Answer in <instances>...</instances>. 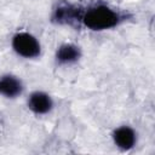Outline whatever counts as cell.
Returning <instances> with one entry per match:
<instances>
[{"mask_svg": "<svg viewBox=\"0 0 155 155\" xmlns=\"http://www.w3.org/2000/svg\"><path fill=\"white\" fill-rule=\"evenodd\" d=\"M119 22V16L107 6H97L90 8L84 16V23L86 27L93 30L108 29Z\"/></svg>", "mask_w": 155, "mask_h": 155, "instance_id": "cell-1", "label": "cell"}, {"mask_svg": "<svg viewBox=\"0 0 155 155\" xmlns=\"http://www.w3.org/2000/svg\"><path fill=\"white\" fill-rule=\"evenodd\" d=\"M12 46L18 54H21L25 58H33L40 53L39 42L36 41V39L33 35H30L28 33H19V34L15 35Z\"/></svg>", "mask_w": 155, "mask_h": 155, "instance_id": "cell-2", "label": "cell"}, {"mask_svg": "<svg viewBox=\"0 0 155 155\" xmlns=\"http://www.w3.org/2000/svg\"><path fill=\"white\" fill-rule=\"evenodd\" d=\"M28 107L36 114H45L51 109L52 101L44 92H34L29 97Z\"/></svg>", "mask_w": 155, "mask_h": 155, "instance_id": "cell-3", "label": "cell"}, {"mask_svg": "<svg viewBox=\"0 0 155 155\" xmlns=\"http://www.w3.org/2000/svg\"><path fill=\"white\" fill-rule=\"evenodd\" d=\"M22 92L21 81L12 75H4L0 78V93L6 97H16Z\"/></svg>", "mask_w": 155, "mask_h": 155, "instance_id": "cell-4", "label": "cell"}, {"mask_svg": "<svg viewBox=\"0 0 155 155\" xmlns=\"http://www.w3.org/2000/svg\"><path fill=\"white\" fill-rule=\"evenodd\" d=\"M114 142L121 149H131L136 142V134L130 127L122 126L114 132Z\"/></svg>", "mask_w": 155, "mask_h": 155, "instance_id": "cell-5", "label": "cell"}, {"mask_svg": "<svg viewBox=\"0 0 155 155\" xmlns=\"http://www.w3.org/2000/svg\"><path fill=\"white\" fill-rule=\"evenodd\" d=\"M80 56V51L76 46L74 45H63L58 48L57 51V59L62 63H69V62H74L79 58Z\"/></svg>", "mask_w": 155, "mask_h": 155, "instance_id": "cell-6", "label": "cell"}, {"mask_svg": "<svg viewBox=\"0 0 155 155\" xmlns=\"http://www.w3.org/2000/svg\"><path fill=\"white\" fill-rule=\"evenodd\" d=\"M75 18V10L71 7H59L56 11V19L58 22H69Z\"/></svg>", "mask_w": 155, "mask_h": 155, "instance_id": "cell-7", "label": "cell"}]
</instances>
